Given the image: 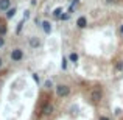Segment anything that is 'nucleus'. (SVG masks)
Instances as JSON below:
<instances>
[{
  "label": "nucleus",
  "mask_w": 123,
  "mask_h": 120,
  "mask_svg": "<svg viewBox=\"0 0 123 120\" xmlns=\"http://www.w3.org/2000/svg\"><path fill=\"white\" fill-rule=\"evenodd\" d=\"M55 89H56V95L61 97V98H62V97H67L70 94V87L67 86V84H58Z\"/></svg>",
  "instance_id": "obj_1"
},
{
  "label": "nucleus",
  "mask_w": 123,
  "mask_h": 120,
  "mask_svg": "<svg viewBox=\"0 0 123 120\" xmlns=\"http://www.w3.org/2000/svg\"><path fill=\"white\" fill-rule=\"evenodd\" d=\"M11 59L14 61V63H19V61L24 59V51H22V48H14V50L11 51Z\"/></svg>",
  "instance_id": "obj_2"
},
{
  "label": "nucleus",
  "mask_w": 123,
  "mask_h": 120,
  "mask_svg": "<svg viewBox=\"0 0 123 120\" xmlns=\"http://www.w3.org/2000/svg\"><path fill=\"white\" fill-rule=\"evenodd\" d=\"M101 97H103V92H101L100 87H95V89L92 90V94H90V100H92L93 103H98L100 100H101Z\"/></svg>",
  "instance_id": "obj_3"
},
{
  "label": "nucleus",
  "mask_w": 123,
  "mask_h": 120,
  "mask_svg": "<svg viewBox=\"0 0 123 120\" xmlns=\"http://www.w3.org/2000/svg\"><path fill=\"white\" fill-rule=\"evenodd\" d=\"M11 6V0H0V11H8Z\"/></svg>",
  "instance_id": "obj_4"
},
{
  "label": "nucleus",
  "mask_w": 123,
  "mask_h": 120,
  "mask_svg": "<svg viewBox=\"0 0 123 120\" xmlns=\"http://www.w3.org/2000/svg\"><path fill=\"white\" fill-rule=\"evenodd\" d=\"M51 111H53V106H51L50 103H45L44 108H42V115H50Z\"/></svg>",
  "instance_id": "obj_5"
},
{
  "label": "nucleus",
  "mask_w": 123,
  "mask_h": 120,
  "mask_svg": "<svg viewBox=\"0 0 123 120\" xmlns=\"http://www.w3.org/2000/svg\"><path fill=\"white\" fill-rule=\"evenodd\" d=\"M76 27L78 28H86L87 27V19L81 16V17H78V20H76Z\"/></svg>",
  "instance_id": "obj_6"
},
{
  "label": "nucleus",
  "mask_w": 123,
  "mask_h": 120,
  "mask_svg": "<svg viewBox=\"0 0 123 120\" xmlns=\"http://www.w3.org/2000/svg\"><path fill=\"white\" fill-rule=\"evenodd\" d=\"M30 45H31L33 48H37V47L41 45V41L37 39L36 36H31V38H30Z\"/></svg>",
  "instance_id": "obj_7"
},
{
  "label": "nucleus",
  "mask_w": 123,
  "mask_h": 120,
  "mask_svg": "<svg viewBox=\"0 0 123 120\" xmlns=\"http://www.w3.org/2000/svg\"><path fill=\"white\" fill-rule=\"evenodd\" d=\"M42 28H44V33L45 34H50L51 33V25H50V22L44 20V22H42Z\"/></svg>",
  "instance_id": "obj_8"
},
{
  "label": "nucleus",
  "mask_w": 123,
  "mask_h": 120,
  "mask_svg": "<svg viewBox=\"0 0 123 120\" xmlns=\"http://www.w3.org/2000/svg\"><path fill=\"white\" fill-rule=\"evenodd\" d=\"M78 59H80V56H78V53H75V51L69 55V61H70V63L75 64V63H78Z\"/></svg>",
  "instance_id": "obj_9"
},
{
  "label": "nucleus",
  "mask_w": 123,
  "mask_h": 120,
  "mask_svg": "<svg viewBox=\"0 0 123 120\" xmlns=\"http://www.w3.org/2000/svg\"><path fill=\"white\" fill-rule=\"evenodd\" d=\"M16 11H17V9H16L14 6H12V8H9L8 11H6V19H11V17H14V16H16Z\"/></svg>",
  "instance_id": "obj_10"
},
{
  "label": "nucleus",
  "mask_w": 123,
  "mask_h": 120,
  "mask_svg": "<svg viewBox=\"0 0 123 120\" xmlns=\"http://www.w3.org/2000/svg\"><path fill=\"white\" fill-rule=\"evenodd\" d=\"M61 16H62V9H61V8H56V9L53 11V17H55V19H59Z\"/></svg>",
  "instance_id": "obj_11"
},
{
  "label": "nucleus",
  "mask_w": 123,
  "mask_h": 120,
  "mask_svg": "<svg viewBox=\"0 0 123 120\" xmlns=\"http://www.w3.org/2000/svg\"><path fill=\"white\" fill-rule=\"evenodd\" d=\"M44 87L45 89H53V83H51V80H47L44 83Z\"/></svg>",
  "instance_id": "obj_12"
},
{
  "label": "nucleus",
  "mask_w": 123,
  "mask_h": 120,
  "mask_svg": "<svg viewBox=\"0 0 123 120\" xmlns=\"http://www.w3.org/2000/svg\"><path fill=\"white\" fill-rule=\"evenodd\" d=\"M24 22H25V19H22V20L20 22H19V24H17V30H16V33H20V31H22V27H24Z\"/></svg>",
  "instance_id": "obj_13"
},
{
  "label": "nucleus",
  "mask_w": 123,
  "mask_h": 120,
  "mask_svg": "<svg viewBox=\"0 0 123 120\" xmlns=\"http://www.w3.org/2000/svg\"><path fill=\"white\" fill-rule=\"evenodd\" d=\"M115 70H117V72H122L123 70V61H118V63L115 64Z\"/></svg>",
  "instance_id": "obj_14"
},
{
  "label": "nucleus",
  "mask_w": 123,
  "mask_h": 120,
  "mask_svg": "<svg viewBox=\"0 0 123 120\" xmlns=\"http://www.w3.org/2000/svg\"><path fill=\"white\" fill-rule=\"evenodd\" d=\"M61 69H62V70H66V69H67V59H66V58H62V63H61Z\"/></svg>",
  "instance_id": "obj_15"
},
{
  "label": "nucleus",
  "mask_w": 123,
  "mask_h": 120,
  "mask_svg": "<svg viewBox=\"0 0 123 120\" xmlns=\"http://www.w3.org/2000/svg\"><path fill=\"white\" fill-rule=\"evenodd\" d=\"M5 33H6V27H5V25H2V27H0V36H3Z\"/></svg>",
  "instance_id": "obj_16"
},
{
  "label": "nucleus",
  "mask_w": 123,
  "mask_h": 120,
  "mask_svg": "<svg viewBox=\"0 0 123 120\" xmlns=\"http://www.w3.org/2000/svg\"><path fill=\"white\" fill-rule=\"evenodd\" d=\"M69 17H70V13H67V14H62V16H61L59 19H61V20H67Z\"/></svg>",
  "instance_id": "obj_17"
},
{
  "label": "nucleus",
  "mask_w": 123,
  "mask_h": 120,
  "mask_svg": "<svg viewBox=\"0 0 123 120\" xmlns=\"http://www.w3.org/2000/svg\"><path fill=\"white\" fill-rule=\"evenodd\" d=\"M33 80L36 81V83H39V81H41V78H39V75H37V73H33Z\"/></svg>",
  "instance_id": "obj_18"
},
{
  "label": "nucleus",
  "mask_w": 123,
  "mask_h": 120,
  "mask_svg": "<svg viewBox=\"0 0 123 120\" xmlns=\"http://www.w3.org/2000/svg\"><path fill=\"white\" fill-rule=\"evenodd\" d=\"M28 17H30V11H25V13H24V19H25V20H27Z\"/></svg>",
  "instance_id": "obj_19"
},
{
  "label": "nucleus",
  "mask_w": 123,
  "mask_h": 120,
  "mask_svg": "<svg viewBox=\"0 0 123 120\" xmlns=\"http://www.w3.org/2000/svg\"><path fill=\"white\" fill-rule=\"evenodd\" d=\"M5 45V39H3V36H0V48Z\"/></svg>",
  "instance_id": "obj_20"
},
{
  "label": "nucleus",
  "mask_w": 123,
  "mask_h": 120,
  "mask_svg": "<svg viewBox=\"0 0 123 120\" xmlns=\"http://www.w3.org/2000/svg\"><path fill=\"white\" fill-rule=\"evenodd\" d=\"M34 24H36V25H39V27H42V22H41V20H39V19H37V17L34 19Z\"/></svg>",
  "instance_id": "obj_21"
},
{
  "label": "nucleus",
  "mask_w": 123,
  "mask_h": 120,
  "mask_svg": "<svg viewBox=\"0 0 123 120\" xmlns=\"http://www.w3.org/2000/svg\"><path fill=\"white\" fill-rule=\"evenodd\" d=\"M120 112H122V111H120V108L115 109V115H120Z\"/></svg>",
  "instance_id": "obj_22"
},
{
  "label": "nucleus",
  "mask_w": 123,
  "mask_h": 120,
  "mask_svg": "<svg viewBox=\"0 0 123 120\" xmlns=\"http://www.w3.org/2000/svg\"><path fill=\"white\" fill-rule=\"evenodd\" d=\"M98 120H109V119H108V117H105V115H101V117H100Z\"/></svg>",
  "instance_id": "obj_23"
},
{
  "label": "nucleus",
  "mask_w": 123,
  "mask_h": 120,
  "mask_svg": "<svg viewBox=\"0 0 123 120\" xmlns=\"http://www.w3.org/2000/svg\"><path fill=\"white\" fill-rule=\"evenodd\" d=\"M106 2H108V3H115L117 0H106Z\"/></svg>",
  "instance_id": "obj_24"
},
{
  "label": "nucleus",
  "mask_w": 123,
  "mask_h": 120,
  "mask_svg": "<svg viewBox=\"0 0 123 120\" xmlns=\"http://www.w3.org/2000/svg\"><path fill=\"white\" fill-rule=\"evenodd\" d=\"M3 66V59H2V58H0V67H2Z\"/></svg>",
  "instance_id": "obj_25"
},
{
  "label": "nucleus",
  "mask_w": 123,
  "mask_h": 120,
  "mask_svg": "<svg viewBox=\"0 0 123 120\" xmlns=\"http://www.w3.org/2000/svg\"><path fill=\"white\" fill-rule=\"evenodd\" d=\"M120 33L123 34V25H122V27H120Z\"/></svg>",
  "instance_id": "obj_26"
}]
</instances>
